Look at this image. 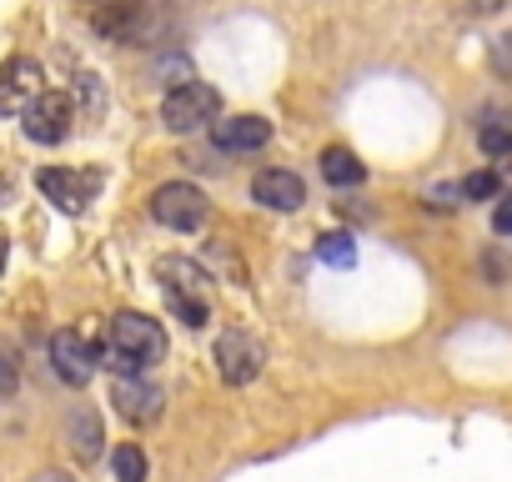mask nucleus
Listing matches in <instances>:
<instances>
[{
  "label": "nucleus",
  "instance_id": "nucleus-1",
  "mask_svg": "<svg viewBox=\"0 0 512 482\" xmlns=\"http://www.w3.org/2000/svg\"><path fill=\"white\" fill-rule=\"evenodd\" d=\"M166 357V332L161 322L141 317V312H116L106 327V367L116 377H141L151 362Z\"/></svg>",
  "mask_w": 512,
  "mask_h": 482
},
{
  "label": "nucleus",
  "instance_id": "nucleus-2",
  "mask_svg": "<svg viewBox=\"0 0 512 482\" xmlns=\"http://www.w3.org/2000/svg\"><path fill=\"white\" fill-rule=\"evenodd\" d=\"M161 121H166V131H176V136H191V131L216 126V121H221V96H216V86H206V81H181L176 91H166Z\"/></svg>",
  "mask_w": 512,
  "mask_h": 482
},
{
  "label": "nucleus",
  "instance_id": "nucleus-3",
  "mask_svg": "<svg viewBox=\"0 0 512 482\" xmlns=\"http://www.w3.org/2000/svg\"><path fill=\"white\" fill-rule=\"evenodd\" d=\"M151 216H156L161 226H171V231H196V226H206L211 201H206V191L191 186V181H166V186L151 191Z\"/></svg>",
  "mask_w": 512,
  "mask_h": 482
},
{
  "label": "nucleus",
  "instance_id": "nucleus-4",
  "mask_svg": "<svg viewBox=\"0 0 512 482\" xmlns=\"http://www.w3.org/2000/svg\"><path fill=\"white\" fill-rule=\"evenodd\" d=\"M71 116H76V106H71L66 91H41V96L21 111V131H26L36 146H56V141H66Z\"/></svg>",
  "mask_w": 512,
  "mask_h": 482
},
{
  "label": "nucleus",
  "instance_id": "nucleus-5",
  "mask_svg": "<svg viewBox=\"0 0 512 482\" xmlns=\"http://www.w3.org/2000/svg\"><path fill=\"white\" fill-rule=\"evenodd\" d=\"M262 362H267V352H262V342H256L251 332H221L216 337V367H221V377L231 382V387H246L256 372H262Z\"/></svg>",
  "mask_w": 512,
  "mask_h": 482
},
{
  "label": "nucleus",
  "instance_id": "nucleus-6",
  "mask_svg": "<svg viewBox=\"0 0 512 482\" xmlns=\"http://www.w3.org/2000/svg\"><path fill=\"white\" fill-rule=\"evenodd\" d=\"M36 186H41V191H46V196H51L61 211H71V216H76V211H86V201L101 191V176H96V171H66V166H46V171L36 176Z\"/></svg>",
  "mask_w": 512,
  "mask_h": 482
},
{
  "label": "nucleus",
  "instance_id": "nucleus-7",
  "mask_svg": "<svg viewBox=\"0 0 512 482\" xmlns=\"http://www.w3.org/2000/svg\"><path fill=\"white\" fill-rule=\"evenodd\" d=\"M96 362H101V357H96V347H91L81 332H71V327H66V332H56V337H51V367H56V377H61V382L86 387V382L96 377Z\"/></svg>",
  "mask_w": 512,
  "mask_h": 482
},
{
  "label": "nucleus",
  "instance_id": "nucleus-8",
  "mask_svg": "<svg viewBox=\"0 0 512 482\" xmlns=\"http://www.w3.org/2000/svg\"><path fill=\"white\" fill-rule=\"evenodd\" d=\"M41 96V66L31 56H11L6 66H0V116H21L31 101Z\"/></svg>",
  "mask_w": 512,
  "mask_h": 482
},
{
  "label": "nucleus",
  "instance_id": "nucleus-9",
  "mask_svg": "<svg viewBox=\"0 0 512 482\" xmlns=\"http://www.w3.org/2000/svg\"><path fill=\"white\" fill-rule=\"evenodd\" d=\"M111 402L126 422H156L161 417V387H151L146 377H116L111 382Z\"/></svg>",
  "mask_w": 512,
  "mask_h": 482
},
{
  "label": "nucleus",
  "instance_id": "nucleus-10",
  "mask_svg": "<svg viewBox=\"0 0 512 482\" xmlns=\"http://www.w3.org/2000/svg\"><path fill=\"white\" fill-rule=\"evenodd\" d=\"M251 196L262 206H272V211H297L307 201V186L292 171H256L251 176Z\"/></svg>",
  "mask_w": 512,
  "mask_h": 482
},
{
  "label": "nucleus",
  "instance_id": "nucleus-11",
  "mask_svg": "<svg viewBox=\"0 0 512 482\" xmlns=\"http://www.w3.org/2000/svg\"><path fill=\"white\" fill-rule=\"evenodd\" d=\"M211 136H216L221 151H262L272 141V121H262V116H226V121L211 126Z\"/></svg>",
  "mask_w": 512,
  "mask_h": 482
},
{
  "label": "nucleus",
  "instance_id": "nucleus-12",
  "mask_svg": "<svg viewBox=\"0 0 512 482\" xmlns=\"http://www.w3.org/2000/svg\"><path fill=\"white\" fill-rule=\"evenodd\" d=\"M66 442H71V452L81 457V462H96L101 457V417L91 412V407H76L71 412V422H66Z\"/></svg>",
  "mask_w": 512,
  "mask_h": 482
},
{
  "label": "nucleus",
  "instance_id": "nucleus-13",
  "mask_svg": "<svg viewBox=\"0 0 512 482\" xmlns=\"http://www.w3.org/2000/svg\"><path fill=\"white\" fill-rule=\"evenodd\" d=\"M322 176H327L332 186H362V181H367V166H362L347 146H327V151H322Z\"/></svg>",
  "mask_w": 512,
  "mask_h": 482
},
{
  "label": "nucleus",
  "instance_id": "nucleus-14",
  "mask_svg": "<svg viewBox=\"0 0 512 482\" xmlns=\"http://www.w3.org/2000/svg\"><path fill=\"white\" fill-rule=\"evenodd\" d=\"M156 272H161V277H171V282H166V292H196V297H201V282H206V277H201V267H191L186 257H161V262H156Z\"/></svg>",
  "mask_w": 512,
  "mask_h": 482
},
{
  "label": "nucleus",
  "instance_id": "nucleus-15",
  "mask_svg": "<svg viewBox=\"0 0 512 482\" xmlns=\"http://www.w3.org/2000/svg\"><path fill=\"white\" fill-rule=\"evenodd\" d=\"M111 472H116V482H146V452L136 442H121L111 452Z\"/></svg>",
  "mask_w": 512,
  "mask_h": 482
},
{
  "label": "nucleus",
  "instance_id": "nucleus-16",
  "mask_svg": "<svg viewBox=\"0 0 512 482\" xmlns=\"http://www.w3.org/2000/svg\"><path fill=\"white\" fill-rule=\"evenodd\" d=\"M317 257H322L327 267H352V262H357V241H352L347 231H327V236L317 241Z\"/></svg>",
  "mask_w": 512,
  "mask_h": 482
},
{
  "label": "nucleus",
  "instance_id": "nucleus-17",
  "mask_svg": "<svg viewBox=\"0 0 512 482\" xmlns=\"http://www.w3.org/2000/svg\"><path fill=\"white\" fill-rule=\"evenodd\" d=\"M166 302H171V312L186 327H206V297H196V292H166Z\"/></svg>",
  "mask_w": 512,
  "mask_h": 482
},
{
  "label": "nucleus",
  "instance_id": "nucleus-18",
  "mask_svg": "<svg viewBox=\"0 0 512 482\" xmlns=\"http://www.w3.org/2000/svg\"><path fill=\"white\" fill-rule=\"evenodd\" d=\"M457 191H462V201H487V196H497V176L492 171H472L467 181H457Z\"/></svg>",
  "mask_w": 512,
  "mask_h": 482
},
{
  "label": "nucleus",
  "instance_id": "nucleus-19",
  "mask_svg": "<svg viewBox=\"0 0 512 482\" xmlns=\"http://www.w3.org/2000/svg\"><path fill=\"white\" fill-rule=\"evenodd\" d=\"M482 151L487 156H507L512 151V126H482Z\"/></svg>",
  "mask_w": 512,
  "mask_h": 482
},
{
  "label": "nucleus",
  "instance_id": "nucleus-20",
  "mask_svg": "<svg viewBox=\"0 0 512 482\" xmlns=\"http://www.w3.org/2000/svg\"><path fill=\"white\" fill-rule=\"evenodd\" d=\"M492 231H497V236H507V231H512V191L497 201V211H492Z\"/></svg>",
  "mask_w": 512,
  "mask_h": 482
},
{
  "label": "nucleus",
  "instance_id": "nucleus-21",
  "mask_svg": "<svg viewBox=\"0 0 512 482\" xmlns=\"http://www.w3.org/2000/svg\"><path fill=\"white\" fill-rule=\"evenodd\" d=\"M11 392H16V357L0 352V397H11Z\"/></svg>",
  "mask_w": 512,
  "mask_h": 482
},
{
  "label": "nucleus",
  "instance_id": "nucleus-22",
  "mask_svg": "<svg viewBox=\"0 0 512 482\" xmlns=\"http://www.w3.org/2000/svg\"><path fill=\"white\" fill-rule=\"evenodd\" d=\"M31 482H76V477H71V472H36Z\"/></svg>",
  "mask_w": 512,
  "mask_h": 482
},
{
  "label": "nucleus",
  "instance_id": "nucleus-23",
  "mask_svg": "<svg viewBox=\"0 0 512 482\" xmlns=\"http://www.w3.org/2000/svg\"><path fill=\"white\" fill-rule=\"evenodd\" d=\"M6 247H11V241H6V236H0V267H6Z\"/></svg>",
  "mask_w": 512,
  "mask_h": 482
},
{
  "label": "nucleus",
  "instance_id": "nucleus-24",
  "mask_svg": "<svg viewBox=\"0 0 512 482\" xmlns=\"http://www.w3.org/2000/svg\"><path fill=\"white\" fill-rule=\"evenodd\" d=\"M11 196V181H0V201H6Z\"/></svg>",
  "mask_w": 512,
  "mask_h": 482
},
{
  "label": "nucleus",
  "instance_id": "nucleus-25",
  "mask_svg": "<svg viewBox=\"0 0 512 482\" xmlns=\"http://www.w3.org/2000/svg\"><path fill=\"white\" fill-rule=\"evenodd\" d=\"M101 6H116V0H101Z\"/></svg>",
  "mask_w": 512,
  "mask_h": 482
}]
</instances>
